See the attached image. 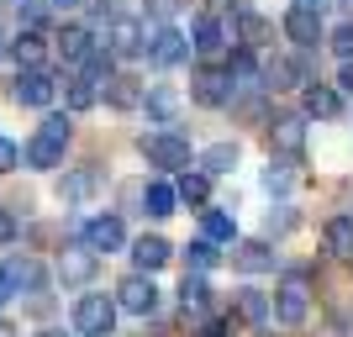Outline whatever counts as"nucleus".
<instances>
[{"label": "nucleus", "mask_w": 353, "mask_h": 337, "mask_svg": "<svg viewBox=\"0 0 353 337\" xmlns=\"http://www.w3.org/2000/svg\"><path fill=\"white\" fill-rule=\"evenodd\" d=\"M101 95H105V105H117V111L143 105V85H137L132 74H105V79H101Z\"/></svg>", "instance_id": "obj_15"}, {"label": "nucleus", "mask_w": 353, "mask_h": 337, "mask_svg": "<svg viewBox=\"0 0 353 337\" xmlns=\"http://www.w3.org/2000/svg\"><path fill=\"white\" fill-rule=\"evenodd\" d=\"M259 79H264V90H295V85H306V63H295V59H269Z\"/></svg>", "instance_id": "obj_18"}, {"label": "nucleus", "mask_w": 353, "mask_h": 337, "mask_svg": "<svg viewBox=\"0 0 353 337\" xmlns=\"http://www.w3.org/2000/svg\"><path fill=\"white\" fill-rule=\"evenodd\" d=\"M190 95H195V105H211V111H216V105H232V74H221V69H201L195 74V85H190Z\"/></svg>", "instance_id": "obj_9"}, {"label": "nucleus", "mask_w": 353, "mask_h": 337, "mask_svg": "<svg viewBox=\"0 0 353 337\" xmlns=\"http://www.w3.org/2000/svg\"><path fill=\"white\" fill-rule=\"evenodd\" d=\"M232 216H227V211H201V237H206V243H232Z\"/></svg>", "instance_id": "obj_31"}, {"label": "nucleus", "mask_w": 353, "mask_h": 337, "mask_svg": "<svg viewBox=\"0 0 353 337\" xmlns=\"http://www.w3.org/2000/svg\"><path fill=\"white\" fill-rule=\"evenodd\" d=\"M290 6H301V11H316V16L327 11V0H290Z\"/></svg>", "instance_id": "obj_41"}, {"label": "nucleus", "mask_w": 353, "mask_h": 337, "mask_svg": "<svg viewBox=\"0 0 353 337\" xmlns=\"http://www.w3.org/2000/svg\"><path fill=\"white\" fill-rule=\"evenodd\" d=\"M0 337H16V327H11V322H6V316H0Z\"/></svg>", "instance_id": "obj_46"}, {"label": "nucleus", "mask_w": 353, "mask_h": 337, "mask_svg": "<svg viewBox=\"0 0 353 337\" xmlns=\"http://www.w3.org/2000/svg\"><path fill=\"white\" fill-rule=\"evenodd\" d=\"M232 316H237V322H248V327H264L269 322V295L264 290H237Z\"/></svg>", "instance_id": "obj_24"}, {"label": "nucleus", "mask_w": 353, "mask_h": 337, "mask_svg": "<svg viewBox=\"0 0 353 337\" xmlns=\"http://www.w3.org/2000/svg\"><path fill=\"white\" fill-rule=\"evenodd\" d=\"M143 53H148V63H159V69H174V63H185L190 59V37L179 27H159L153 37L143 43Z\"/></svg>", "instance_id": "obj_6"}, {"label": "nucleus", "mask_w": 353, "mask_h": 337, "mask_svg": "<svg viewBox=\"0 0 353 337\" xmlns=\"http://www.w3.org/2000/svg\"><path fill=\"white\" fill-rule=\"evenodd\" d=\"M206 195H211V179L201 174V169H179V179H174V201H185V205H206Z\"/></svg>", "instance_id": "obj_27"}, {"label": "nucleus", "mask_w": 353, "mask_h": 337, "mask_svg": "<svg viewBox=\"0 0 353 337\" xmlns=\"http://www.w3.org/2000/svg\"><path fill=\"white\" fill-rule=\"evenodd\" d=\"M0 279H6V290L21 295V290H43V264L27 258V253H11L6 264H0Z\"/></svg>", "instance_id": "obj_10"}, {"label": "nucleus", "mask_w": 353, "mask_h": 337, "mask_svg": "<svg viewBox=\"0 0 353 337\" xmlns=\"http://www.w3.org/2000/svg\"><path fill=\"white\" fill-rule=\"evenodd\" d=\"M16 105H32V111H43V105H53V95H59V79L37 63V69H21L16 74Z\"/></svg>", "instance_id": "obj_5"}, {"label": "nucleus", "mask_w": 353, "mask_h": 337, "mask_svg": "<svg viewBox=\"0 0 353 337\" xmlns=\"http://www.w3.org/2000/svg\"><path fill=\"white\" fill-rule=\"evenodd\" d=\"M264 190H269V195H290V190H295V159H269Z\"/></svg>", "instance_id": "obj_29"}, {"label": "nucleus", "mask_w": 353, "mask_h": 337, "mask_svg": "<svg viewBox=\"0 0 353 337\" xmlns=\"http://www.w3.org/2000/svg\"><path fill=\"white\" fill-rule=\"evenodd\" d=\"M143 159L153 163V169H169V174H179V169H190V143L179 132H169V127H159V132H143Z\"/></svg>", "instance_id": "obj_2"}, {"label": "nucleus", "mask_w": 353, "mask_h": 337, "mask_svg": "<svg viewBox=\"0 0 353 337\" xmlns=\"http://www.w3.org/2000/svg\"><path fill=\"white\" fill-rule=\"evenodd\" d=\"M143 105H148V116L159 121V127H169V121L179 116V90L153 85V90H143Z\"/></svg>", "instance_id": "obj_21"}, {"label": "nucleus", "mask_w": 353, "mask_h": 337, "mask_svg": "<svg viewBox=\"0 0 353 337\" xmlns=\"http://www.w3.org/2000/svg\"><path fill=\"white\" fill-rule=\"evenodd\" d=\"M232 269H243V274H269V269H274L269 243H237L232 248Z\"/></svg>", "instance_id": "obj_22"}, {"label": "nucleus", "mask_w": 353, "mask_h": 337, "mask_svg": "<svg viewBox=\"0 0 353 337\" xmlns=\"http://www.w3.org/2000/svg\"><path fill=\"white\" fill-rule=\"evenodd\" d=\"M338 85H343V90H348V95H353V63H343V74H338Z\"/></svg>", "instance_id": "obj_42"}, {"label": "nucleus", "mask_w": 353, "mask_h": 337, "mask_svg": "<svg viewBox=\"0 0 353 337\" xmlns=\"http://www.w3.org/2000/svg\"><path fill=\"white\" fill-rule=\"evenodd\" d=\"M6 53H11V37H6V32H0V63H6Z\"/></svg>", "instance_id": "obj_44"}, {"label": "nucleus", "mask_w": 353, "mask_h": 337, "mask_svg": "<svg viewBox=\"0 0 353 337\" xmlns=\"http://www.w3.org/2000/svg\"><path fill=\"white\" fill-rule=\"evenodd\" d=\"M95 269H101V253L85 248V243H69V248L59 253V279L63 285H90Z\"/></svg>", "instance_id": "obj_8"}, {"label": "nucleus", "mask_w": 353, "mask_h": 337, "mask_svg": "<svg viewBox=\"0 0 353 337\" xmlns=\"http://www.w3.org/2000/svg\"><path fill=\"white\" fill-rule=\"evenodd\" d=\"M53 6H59V11H74V6H85V0H53Z\"/></svg>", "instance_id": "obj_45"}, {"label": "nucleus", "mask_w": 353, "mask_h": 337, "mask_svg": "<svg viewBox=\"0 0 353 337\" xmlns=\"http://www.w3.org/2000/svg\"><path fill=\"white\" fill-rule=\"evenodd\" d=\"M285 37H290V43H301V48H316V43H322V16L290 6V11H285Z\"/></svg>", "instance_id": "obj_14"}, {"label": "nucleus", "mask_w": 353, "mask_h": 337, "mask_svg": "<svg viewBox=\"0 0 353 337\" xmlns=\"http://www.w3.org/2000/svg\"><path fill=\"white\" fill-rule=\"evenodd\" d=\"M11 237H16V216H11V211H0V243H11Z\"/></svg>", "instance_id": "obj_40"}, {"label": "nucleus", "mask_w": 353, "mask_h": 337, "mask_svg": "<svg viewBox=\"0 0 353 337\" xmlns=\"http://www.w3.org/2000/svg\"><path fill=\"white\" fill-rule=\"evenodd\" d=\"M227 43H232V37H227V27H221L216 16H201V21H195V53H201V59H216V53H227Z\"/></svg>", "instance_id": "obj_19"}, {"label": "nucleus", "mask_w": 353, "mask_h": 337, "mask_svg": "<svg viewBox=\"0 0 353 337\" xmlns=\"http://www.w3.org/2000/svg\"><path fill=\"white\" fill-rule=\"evenodd\" d=\"M63 101H69V111H90V105L101 101V85L79 74V79H69V90H63Z\"/></svg>", "instance_id": "obj_30"}, {"label": "nucleus", "mask_w": 353, "mask_h": 337, "mask_svg": "<svg viewBox=\"0 0 353 337\" xmlns=\"http://www.w3.org/2000/svg\"><path fill=\"white\" fill-rule=\"evenodd\" d=\"M206 337H227V322H206Z\"/></svg>", "instance_id": "obj_43"}, {"label": "nucleus", "mask_w": 353, "mask_h": 337, "mask_svg": "<svg viewBox=\"0 0 353 337\" xmlns=\"http://www.w3.org/2000/svg\"><path fill=\"white\" fill-rule=\"evenodd\" d=\"M105 53H111V59H137V53H143V27H137L132 16H111Z\"/></svg>", "instance_id": "obj_11"}, {"label": "nucleus", "mask_w": 353, "mask_h": 337, "mask_svg": "<svg viewBox=\"0 0 353 337\" xmlns=\"http://www.w3.org/2000/svg\"><path fill=\"white\" fill-rule=\"evenodd\" d=\"M117 306L132 311V316H153V311H159V285L148 274H127L117 285Z\"/></svg>", "instance_id": "obj_7"}, {"label": "nucleus", "mask_w": 353, "mask_h": 337, "mask_svg": "<svg viewBox=\"0 0 353 337\" xmlns=\"http://www.w3.org/2000/svg\"><path fill=\"white\" fill-rule=\"evenodd\" d=\"M322 243L332 258H353V216H332L322 227Z\"/></svg>", "instance_id": "obj_26"}, {"label": "nucleus", "mask_w": 353, "mask_h": 337, "mask_svg": "<svg viewBox=\"0 0 353 337\" xmlns=\"http://www.w3.org/2000/svg\"><path fill=\"white\" fill-rule=\"evenodd\" d=\"M37 337H63V332H59V327H48V332H37Z\"/></svg>", "instance_id": "obj_47"}, {"label": "nucleus", "mask_w": 353, "mask_h": 337, "mask_svg": "<svg viewBox=\"0 0 353 337\" xmlns=\"http://www.w3.org/2000/svg\"><path fill=\"white\" fill-rule=\"evenodd\" d=\"M143 205H148V216H174V185L169 179H148L143 185Z\"/></svg>", "instance_id": "obj_28"}, {"label": "nucleus", "mask_w": 353, "mask_h": 337, "mask_svg": "<svg viewBox=\"0 0 353 337\" xmlns=\"http://www.w3.org/2000/svg\"><path fill=\"white\" fill-rule=\"evenodd\" d=\"M206 300H211V290H206V279H201V274H185V285H179V306H185V316H190V311H195V316H201V311H206Z\"/></svg>", "instance_id": "obj_32"}, {"label": "nucleus", "mask_w": 353, "mask_h": 337, "mask_svg": "<svg viewBox=\"0 0 353 337\" xmlns=\"http://www.w3.org/2000/svg\"><path fill=\"white\" fill-rule=\"evenodd\" d=\"M169 258H174L169 237H137V243H132V264H137V274H153V269H163Z\"/></svg>", "instance_id": "obj_17"}, {"label": "nucleus", "mask_w": 353, "mask_h": 337, "mask_svg": "<svg viewBox=\"0 0 353 337\" xmlns=\"http://www.w3.org/2000/svg\"><path fill=\"white\" fill-rule=\"evenodd\" d=\"M117 327V300L111 295H79L74 300V332L79 337H111Z\"/></svg>", "instance_id": "obj_3"}, {"label": "nucleus", "mask_w": 353, "mask_h": 337, "mask_svg": "<svg viewBox=\"0 0 353 337\" xmlns=\"http://www.w3.org/2000/svg\"><path fill=\"white\" fill-rule=\"evenodd\" d=\"M16 11H21V32H43L48 27V6L43 0H16Z\"/></svg>", "instance_id": "obj_34"}, {"label": "nucleus", "mask_w": 353, "mask_h": 337, "mask_svg": "<svg viewBox=\"0 0 353 337\" xmlns=\"http://www.w3.org/2000/svg\"><path fill=\"white\" fill-rule=\"evenodd\" d=\"M16 163H21V147H16L11 137H0V174H11Z\"/></svg>", "instance_id": "obj_38"}, {"label": "nucleus", "mask_w": 353, "mask_h": 337, "mask_svg": "<svg viewBox=\"0 0 353 337\" xmlns=\"http://www.w3.org/2000/svg\"><path fill=\"white\" fill-rule=\"evenodd\" d=\"M185 258H190V269L201 274V269L216 264V243H206V237H201V243H190V248H185Z\"/></svg>", "instance_id": "obj_35"}, {"label": "nucleus", "mask_w": 353, "mask_h": 337, "mask_svg": "<svg viewBox=\"0 0 353 337\" xmlns=\"http://www.w3.org/2000/svg\"><path fill=\"white\" fill-rule=\"evenodd\" d=\"M306 116H322V121L343 116V95L332 85H306Z\"/></svg>", "instance_id": "obj_25"}, {"label": "nucleus", "mask_w": 353, "mask_h": 337, "mask_svg": "<svg viewBox=\"0 0 353 337\" xmlns=\"http://www.w3.org/2000/svg\"><path fill=\"white\" fill-rule=\"evenodd\" d=\"M269 143H274V153H285V159H301V153H306V121L301 116H274L269 121Z\"/></svg>", "instance_id": "obj_12"}, {"label": "nucleus", "mask_w": 353, "mask_h": 337, "mask_svg": "<svg viewBox=\"0 0 353 337\" xmlns=\"http://www.w3.org/2000/svg\"><path fill=\"white\" fill-rule=\"evenodd\" d=\"M179 6H185V0H148V16H159L163 27H169V16H174Z\"/></svg>", "instance_id": "obj_39"}, {"label": "nucleus", "mask_w": 353, "mask_h": 337, "mask_svg": "<svg viewBox=\"0 0 353 337\" xmlns=\"http://www.w3.org/2000/svg\"><path fill=\"white\" fill-rule=\"evenodd\" d=\"M269 316L285 327H301L311 316V290L301 285V279H290V285H280V290L269 295Z\"/></svg>", "instance_id": "obj_4"}, {"label": "nucleus", "mask_w": 353, "mask_h": 337, "mask_svg": "<svg viewBox=\"0 0 353 337\" xmlns=\"http://www.w3.org/2000/svg\"><path fill=\"white\" fill-rule=\"evenodd\" d=\"M295 221H301V216H295L290 205H274V211H269V221H264V232H269V237H280V232H290Z\"/></svg>", "instance_id": "obj_37"}, {"label": "nucleus", "mask_w": 353, "mask_h": 337, "mask_svg": "<svg viewBox=\"0 0 353 337\" xmlns=\"http://www.w3.org/2000/svg\"><path fill=\"white\" fill-rule=\"evenodd\" d=\"M90 48H95L90 27H63V32H59V53H63V63H69V69H85Z\"/></svg>", "instance_id": "obj_20"}, {"label": "nucleus", "mask_w": 353, "mask_h": 337, "mask_svg": "<svg viewBox=\"0 0 353 337\" xmlns=\"http://www.w3.org/2000/svg\"><path fill=\"white\" fill-rule=\"evenodd\" d=\"M16 59H21V69H37L43 63V32H16Z\"/></svg>", "instance_id": "obj_33"}, {"label": "nucleus", "mask_w": 353, "mask_h": 337, "mask_svg": "<svg viewBox=\"0 0 353 337\" xmlns=\"http://www.w3.org/2000/svg\"><path fill=\"white\" fill-rule=\"evenodd\" d=\"M121 243H127V227H121V216H90V221H85V248H95V253H117Z\"/></svg>", "instance_id": "obj_13"}, {"label": "nucleus", "mask_w": 353, "mask_h": 337, "mask_svg": "<svg viewBox=\"0 0 353 337\" xmlns=\"http://www.w3.org/2000/svg\"><path fill=\"white\" fill-rule=\"evenodd\" d=\"M327 43H332V53H338L343 63H353V21H343V27H332V37H327Z\"/></svg>", "instance_id": "obj_36"}, {"label": "nucleus", "mask_w": 353, "mask_h": 337, "mask_svg": "<svg viewBox=\"0 0 353 337\" xmlns=\"http://www.w3.org/2000/svg\"><path fill=\"white\" fill-rule=\"evenodd\" d=\"M63 147H69V116H48L43 127H37V137L21 147V159H27L32 169H59Z\"/></svg>", "instance_id": "obj_1"}, {"label": "nucleus", "mask_w": 353, "mask_h": 337, "mask_svg": "<svg viewBox=\"0 0 353 337\" xmlns=\"http://www.w3.org/2000/svg\"><path fill=\"white\" fill-rule=\"evenodd\" d=\"M95 190H101V174H95V169H63L59 174V201H69V205L90 201Z\"/></svg>", "instance_id": "obj_16"}, {"label": "nucleus", "mask_w": 353, "mask_h": 337, "mask_svg": "<svg viewBox=\"0 0 353 337\" xmlns=\"http://www.w3.org/2000/svg\"><path fill=\"white\" fill-rule=\"evenodd\" d=\"M0 300H11V290H6V279H0Z\"/></svg>", "instance_id": "obj_48"}, {"label": "nucleus", "mask_w": 353, "mask_h": 337, "mask_svg": "<svg viewBox=\"0 0 353 337\" xmlns=\"http://www.w3.org/2000/svg\"><path fill=\"white\" fill-rule=\"evenodd\" d=\"M237 159H243V147H237V143H211L206 147V153H201V174H232V169H237Z\"/></svg>", "instance_id": "obj_23"}]
</instances>
